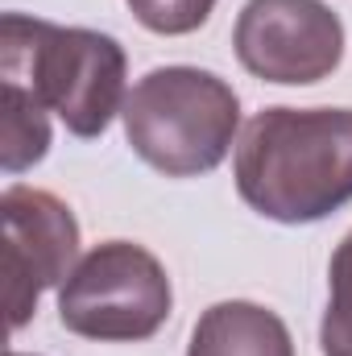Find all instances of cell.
<instances>
[{
	"label": "cell",
	"mask_w": 352,
	"mask_h": 356,
	"mask_svg": "<svg viewBox=\"0 0 352 356\" xmlns=\"http://www.w3.org/2000/svg\"><path fill=\"white\" fill-rule=\"evenodd\" d=\"M4 129H0V166L4 175H21L50 154V112L4 91Z\"/></svg>",
	"instance_id": "ba28073f"
},
{
	"label": "cell",
	"mask_w": 352,
	"mask_h": 356,
	"mask_svg": "<svg viewBox=\"0 0 352 356\" xmlns=\"http://www.w3.org/2000/svg\"><path fill=\"white\" fill-rule=\"evenodd\" d=\"M232 175L262 220H328L352 203V108H262L237 141Z\"/></svg>",
	"instance_id": "6da1fadb"
},
{
	"label": "cell",
	"mask_w": 352,
	"mask_h": 356,
	"mask_svg": "<svg viewBox=\"0 0 352 356\" xmlns=\"http://www.w3.org/2000/svg\"><path fill=\"white\" fill-rule=\"evenodd\" d=\"M125 141L166 178L211 175L241 129V99L228 79L203 67H154L120 108Z\"/></svg>",
	"instance_id": "3957f363"
},
{
	"label": "cell",
	"mask_w": 352,
	"mask_h": 356,
	"mask_svg": "<svg viewBox=\"0 0 352 356\" xmlns=\"http://www.w3.org/2000/svg\"><path fill=\"white\" fill-rule=\"evenodd\" d=\"M232 46L241 67L278 88H307L344 63V21L323 0H249Z\"/></svg>",
	"instance_id": "5b68a950"
},
{
	"label": "cell",
	"mask_w": 352,
	"mask_h": 356,
	"mask_svg": "<svg viewBox=\"0 0 352 356\" xmlns=\"http://www.w3.org/2000/svg\"><path fill=\"white\" fill-rule=\"evenodd\" d=\"M166 266L133 241H104L58 286V323L95 344H141L170 319Z\"/></svg>",
	"instance_id": "277c9868"
},
{
	"label": "cell",
	"mask_w": 352,
	"mask_h": 356,
	"mask_svg": "<svg viewBox=\"0 0 352 356\" xmlns=\"http://www.w3.org/2000/svg\"><path fill=\"white\" fill-rule=\"evenodd\" d=\"M129 58L112 33L54 25L25 13L0 17V91L54 112L71 137L95 141L125 108Z\"/></svg>",
	"instance_id": "7a4b0ae2"
},
{
	"label": "cell",
	"mask_w": 352,
	"mask_h": 356,
	"mask_svg": "<svg viewBox=\"0 0 352 356\" xmlns=\"http://www.w3.org/2000/svg\"><path fill=\"white\" fill-rule=\"evenodd\" d=\"M8 356H25V353H8Z\"/></svg>",
	"instance_id": "8fae6325"
},
{
	"label": "cell",
	"mask_w": 352,
	"mask_h": 356,
	"mask_svg": "<svg viewBox=\"0 0 352 356\" xmlns=\"http://www.w3.org/2000/svg\"><path fill=\"white\" fill-rule=\"evenodd\" d=\"M0 224H4V302H8V327L21 332L38 298L71 277L79 266V220L75 211L42 191L13 182L0 195Z\"/></svg>",
	"instance_id": "8992f818"
},
{
	"label": "cell",
	"mask_w": 352,
	"mask_h": 356,
	"mask_svg": "<svg viewBox=\"0 0 352 356\" xmlns=\"http://www.w3.org/2000/svg\"><path fill=\"white\" fill-rule=\"evenodd\" d=\"M186 356H294V340L278 311L249 298H224L195 319Z\"/></svg>",
	"instance_id": "52a82bcc"
},
{
	"label": "cell",
	"mask_w": 352,
	"mask_h": 356,
	"mask_svg": "<svg viewBox=\"0 0 352 356\" xmlns=\"http://www.w3.org/2000/svg\"><path fill=\"white\" fill-rule=\"evenodd\" d=\"M323 356H352V232L336 245L328 266V311L319 323Z\"/></svg>",
	"instance_id": "9c48e42d"
},
{
	"label": "cell",
	"mask_w": 352,
	"mask_h": 356,
	"mask_svg": "<svg viewBox=\"0 0 352 356\" xmlns=\"http://www.w3.org/2000/svg\"><path fill=\"white\" fill-rule=\"evenodd\" d=\"M125 4L150 33H162V38H182L203 29L216 8V0H125Z\"/></svg>",
	"instance_id": "30bf717a"
}]
</instances>
